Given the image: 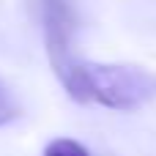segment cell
<instances>
[{
    "label": "cell",
    "mask_w": 156,
    "mask_h": 156,
    "mask_svg": "<svg viewBox=\"0 0 156 156\" xmlns=\"http://www.w3.org/2000/svg\"><path fill=\"white\" fill-rule=\"evenodd\" d=\"M19 118V101L11 93V88L0 80V126H8Z\"/></svg>",
    "instance_id": "4"
},
{
    "label": "cell",
    "mask_w": 156,
    "mask_h": 156,
    "mask_svg": "<svg viewBox=\"0 0 156 156\" xmlns=\"http://www.w3.org/2000/svg\"><path fill=\"white\" fill-rule=\"evenodd\" d=\"M41 27H44V44H47L52 71L58 82H63L80 63L74 55L77 16H74L71 0H41Z\"/></svg>",
    "instance_id": "2"
},
{
    "label": "cell",
    "mask_w": 156,
    "mask_h": 156,
    "mask_svg": "<svg viewBox=\"0 0 156 156\" xmlns=\"http://www.w3.org/2000/svg\"><path fill=\"white\" fill-rule=\"evenodd\" d=\"M77 104H99L118 112H132L156 99V74L140 66L80 60L60 82Z\"/></svg>",
    "instance_id": "1"
},
{
    "label": "cell",
    "mask_w": 156,
    "mask_h": 156,
    "mask_svg": "<svg viewBox=\"0 0 156 156\" xmlns=\"http://www.w3.org/2000/svg\"><path fill=\"white\" fill-rule=\"evenodd\" d=\"M41 156H90V151L82 143L71 140V137H55V140H49L44 145Z\"/></svg>",
    "instance_id": "3"
}]
</instances>
